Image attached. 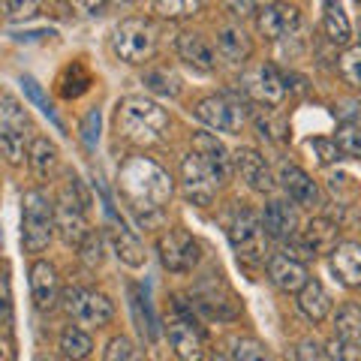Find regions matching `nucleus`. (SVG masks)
I'll return each instance as SVG.
<instances>
[{"mask_svg": "<svg viewBox=\"0 0 361 361\" xmlns=\"http://www.w3.org/2000/svg\"><path fill=\"white\" fill-rule=\"evenodd\" d=\"M27 127V111L18 106L13 94H4V109H0V130H18L25 133Z\"/></svg>", "mask_w": 361, "mask_h": 361, "instance_id": "72a5a7b5", "label": "nucleus"}, {"mask_svg": "<svg viewBox=\"0 0 361 361\" xmlns=\"http://www.w3.org/2000/svg\"><path fill=\"white\" fill-rule=\"evenodd\" d=\"M63 307L82 329H103L115 319V304L97 289H70Z\"/></svg>", "mask_w": 361, "mask_h": 361, "instance_id": "39448f33", "label": "nucleus"}, {"mask_svg": "<svg viewBox=\"0 0 361 361\" xmlns=\"http://www.w3.org/2000/svg\"><path fill=\"white\" fill-rule=\"evenodd\" d=\"M358 4H361V0H358Z\"/></svg>", "mask_w": 361, "mask_h": 361, "instance_id": "09e8293b", "label": "nucleus"}, {"mask_svg": "<svg viewBox=\"0 0 361 361\" xmlns=\"http://www.w3.org/2000/svg\"><path fill=\"white\" fill-rule=\"evenodd\" d=\"M157 49V30L151 21L145 18H127L121 21L111 33V51L123 63H145L151 61V54Z\"/></svg>", "mask_w": 361, "mask_h": 361, "instance_id": "20e7f679", "label": "nucleus"}, {"mask_svg": "<svg viewBox=\"0 0 361 361\" xmlns=\"http://www.w3.org/2000/svg\"><path fill=\"white\" fill-rule=\"evenodd\" d=\"M106 229H109L111 250H115V256L121 259V262L130 265V268H142L145 265V247H142V241L118 220H109Z\"/></svg>", "mask_w": 361, "mask_h": 361, "instance_id": "a211bd4d", "label": "nucleus"}, {"mask_svg": "<svg viewBox=\"0 0 361 361\" xmlns=\"http://www.w3.org/2000/svg\"><path fill=\"white\" fill-rule=\"evenodd\" d=\"M334 331H337V337H341L343 343L358 349L361 346V307H355V304H346V307L337 310Z\"/></svg>", "mask_w": 361, "mask_h": 361, "instance_id": "bb28decb", "label": "nucleus"}, {"mask_svg": "<svg viewBox=\"0 0 361 361\" xmlns=\"http://www.w3.org/2000/svg\"><path fill=\"white\" fill-rule=\"evenodd\" d=\"M58 148H54V142H49V139H33V145H30V166L37 169V175H51L54 169H58Z\"/></svg>", "mask_w": 361, "mask_h": 361, "instance_id": "c756f323", "label": "nucleus"}, {"mask_svg": "<svg viewBox=\"0 0 361 361\" xmlns=\"http://www.w3.org/2000/svg\"><path fill=\"white\" fill-rule=\"evenodd\" d=\"M25 90H27V94H30V99H33V103H37L42 111H45V115H49L54 123H58V127H61V121H58V115H54V109H51V103H49V99H45L42 97V90H39V85L37 82H33V78H25Z\"/></svg>", "mask_w": 361, "mask_h": 361, "instance_id": "37998d69", "label": "nucleus"}, {"mask_svg": "<svg viewBox=\"0 0 361 361\" xmlns=\"http://www.w3.org/2000/svg\"><path fill=\"white\" fill-rule=\"evenodd\" d=\"M90 349H94V341H90V334L85 329H78V325H66V329L61 331V353H63V358L85 361L90 355Z\"/></svg>", "mask_w": 361, "mask_h": 361, "instance_id": "cd10ccee", "label": "nucleus"}, {"mask_svg": "<svg viewBox=\"0 0 361 361\" xmlns=\"http://www.w3.org/2000/svg\"><path fill=\"white\" fill-rule=\"evenodd\" d=\"M145 85L160 97H178L180 94V78L172 70H166V66H157V70L145 73Z\"/></svg>", "mask_w": 361, "mask_h": 361, "instance_id": "2f4dec72", "label": "nucleus"}, {"mask_svg": "<svg viewBox=\"0 0 361 361\" xmlns=\"http://www.w3.org/2000/svg\"><path fill=\"white\" fill-rule=\"evenodd\" d=\"M241 87L250 99L265 103V106H277V103H283V97H286L283 78H280V73L271 63H262V66H256L253 73H247L241 78Z\"/></svg>", "mask_w": 361, "mask_h": 361, "instance_id": "9b49d317", "label": "nucleus"}, {"mask_svg": "<svg viewBox=\"0 0 361 361\" xmlns=\"http://www.w3.org/2000/svg\"><path fill=\"white\" fill-rule=\"evenodd\" d=\"M217 51H220L223 61L244 63L247 58H250V51H253V42L244 33V27L229 25V27H220V33H217Z\"/></svg>", "mask_w": 361, "mask_h": 361, "instance_id": "b1692460", "label": "nucleus"}, {"mask_svg": "<svg viewBox=\"0 0 361 361\" xmlns=\"http://www.w3.org/2000/svg\"><path fill=\"white\" fill-rule=\"evenodd\" d=\"M268 277H271V283L280 286L283 292H301L307 286V268L292 256H271L268 259Z\"/></svg>", "mask_w": 361, "mask_h": 361, "instance_id": "f3484780", "label": "nucleus"}, {"mask_svg": "<svg viewBox=\"0 0 361 361\" xmlns=\"http://www.w3.org/2000/svg\"><path fill=\"white\" fill-rule=\"evenodd\" d=\"M58 229H61L63 244L82 247L87 241V235H90L87 220H85V208H78V205H73V202L61 199V205H58Z\"/></svg>", "mask_w": 361, "mask_h": 361, "instance_id": "5701e85b", "label": "nucleus"}, {"mask_svg": "<svg viewBox=\"0 0 361 361\" xmlns=\"http://www.w3.org/2000/svg\"><path fill=\"white\" fill-rule=\"evenodd\" d=\"M331 271L343 286H361V244H337V250L331 253Z\"/></svg>", "mask_w": 361, "mask_h": 361, "instance_id": "4be33fe9", "label": "nucleus"}, {"mask_svg": "<svg viewBox=\"0 0 361 361\" xmlns=\"http://www.w3.org/2000/svg\"><path fill=\"white\" fill-rule=\"evenodd\" d=\"M70 4L78 9V13H85V16H97L99 9L106 6V0H70Z\"/></svg>", "mask_w": 361, "mask_h": 361, "instance_id": "a18cd8bd", "label": "nucleus"}, {"mask_svg": "<svg viewBox=\"0 0 361 361\" xmlns=\"http://www.w3.org/2000/svg\"><path fill=\"white\" fill-rule=\"evenodd\" d=\"M256 27L271 42L286 39V37H292V33L301 27V13L295 6H286V4H271L265 9H259Z\"/></svg>", "mask_w": 361, "mask_h": 361, "instance_id": "f8f14e48", "label": "nucleus"}, {"mask_svg": "<svg viewBox=\"0 0 361 361\" xmlns=\"http://www.w3.org/2000/svg\"><path fill=\"white\" fill-rule=\"evenodd\" d=\"M169 130L166 109L145 97H127L118 103V133L133 145H154Z\"/></svg>", "mask_w": 361, "mask_h": 361, "instance_id": "f03ea898", "label": "nucleus"}, {"mask_svg": "<svg viewBox=\"0 0 361 361\" xmlns=\"http://www.w3.org/2000/svg\"><path fill=\"white\" fill-rule=\"evenodd\" d=\"M106 361H145V358H142V349L130 337H111L106 346Z\"/></svg>", "mask_w": 361, "mask_h": 361, "instance_id": "e433bc0d", "label": "nucleus"}, {"mask_svg": "<svg viewBox=\"0 0 361 361\" xmlns=\"http://www.w3.org/2000/svg\"><path fill=\"white\" fill-rule=\"evenodd\" d=\"M211 361H226V358H223V355H214V358H211Z\"/></svg>", "mask_w": 361, "mask_h": 361, "instance_id": "49530a36", "label": "nucleus"}, {"mask_svg": "<svg viewBox=\"0 0 361 361\" xmlns=\"http://www.w3.org/2000/svg\"><path fill=\"white\" fill-rule=\"evenodd\" d=\"M280 187H283L289 199L301 208L319 205V187H316V180L298 166H280Z\"/></svg>", "mask_w": 361, "mask_h": 361, "instance_id": "2eb2a0df", "label": "nucleus"}, {"mask_svg": "<svg viewBox=\"0 0 361 361\" xmlns=\"http://www.w3.org/2000/svg\"><path fill=\"white\" fill-rule=\"evenodd\" d=\"M4 13L9 21L33 18L39 13V0H4Z\"/></svg>", "mask_w": 361, "mask_h": 361, "instance_id": "ea45409f", "label": "nucleus"}, {"mask_svg": "<svg viewBox=\"0 0 361 361\" xmlns=\"http://www.w3.org/2000/svg\"><path fill=\"white\" fill-rule=\"evenodd\" d=\"M178 54L199 73H211L217 66V54H214L211 42L202 33H180L178 37Z\"/></svg>", "mask_w": 361, "mask_h": 361, "instance_id": "6ab92c4d", "label": "nucleus"}, {"mask_svg": "<svg viewBox=\"0 0 361 361\" xmlns=\"http://www.w3.org/2000/svg\"><path fill=\"white\" fill-rule=\"evenodd\" d=\"M337 238H341V229H337V223H331L329 217H313L301 229V238H295V247L301 250L304 259H316V256H322V253H334L337 244H341Z\"/></svg>", "mask_w": 361, "mask_h": 361, "instance_id": "9d476101", "label": "nucleus"}, {"mask_svg": "<svg viewBox=\"0 0 361 361\" xmlns=\"http://www.w3.org/2000/svg\"><path fill=\"white\" fill-rule=\"evenodd\" d=\"M337 148H341L343 157L361 160V127L358 123H343V127L337 130Z\"/></svg>", "mask_w": 361, "mask_h": 361, "instance_id": "c9c22d12", "label": "nucleus"}, {"mask_svg": "<svg viewBox=\"0 0 361 361\" xmlns=\"http://www.w3.org/2000/svg\"><path fill=\"white\" fill-rule=\"evenodd\" d=\"M118 190L130 202L142 226H154L163 220V208L172 199L175 184L172 175L163 166H157L151 157H130L118 172Z\"/></svg>", "mask_w": 361, "mask_h": 361, "instance_id": "f257e3e1", "label": "nucleus"}, {"mask_svg": "<svg viewBox=\"0 0 361 361\" xmlns=\"http://www.w3.org/2000/svg\"><path fill=\"white\" fill-rule=\"evenodd\" d=\"M223 6L229 9L235 18H247V16H253L256 0H223Z\"/></svg>", "mask_w": 361, "mask_h": 361, "instance_id": "c03bdc74", "label": "nucleus"}, {"mask_svg": "<svg viewBox=\"0 0 361 361\" xmlns=\"http://www.w3.org/2000/svg\"><path fill=\"white\" fill-rule=\"evenodd\" d=\"M58 229V208L42 190H27L21 196V244L27 253H42Z\"/></svg>", "mask_w": 361, "mask_h": 361, "instance_id": "7ed1b4c3", "label": "nucleus"}, {"mask_svg": "<svg viewBox=\"0 0 361 361\" xmlns=\"http://www.w3.org/2000/svg\"><path fill=\"white\" fill-rule=\"evenodd\" d=\"M298 310L313 322H322L331 313V295L319 280H307V286L298 292Z\"/></svg>", "mask_w": 361, "mask_h": 361, "instance_id": "393cba45", "label": "nucleus"}, {"mask_svg": "<svg viewBox=\"0 0 361 361\" xmlns=\"http://www.w3.org/2000/svg\"><path fill=\"white\" fill-rule=\"evenodd\" d=\"M157 250H160L163 265L175 274H187L199 265V241L184 229H169L166 235H160Z\"/></svg>", "mask_w": 361, "mask_h": 361, "instance_id": "0eeeda50", "label": "nucleus"}, {"mask_svg": "<svg viewBox=\"0 0 361 361\" xmlns=\"http://www.w3.org/2000/svg\"><path fill=\"white\" fill-rule=\"evenodd\" d=\"M61 97L63 99H75V97H82L85 90L90 87V73L85 70V63L82 61H73L66 70L61 73Z\"/></svg>", "mask_w": 361, "mask_h": 361, "instance_id": "c85d7f7f", "label": "nucleus"}, {"mask_svg": "<svg viewBox=\"0 0 361 361\" xmlns=\"http://www.w3.org/2000/svg\"><path fill=\"white\" fill-rule=\"evenodd\" d=\"M169 343L180 361H202L205 358V341L193 319H172L169 322Z\"/></svg>", "mask_w": 361, "mask_h": 361, "instance_id": "ddd939ff", "label": "nucleus"}, {"mask_svg": "<svg viewBox=\"0 0 361 361\" xmlns=\"http://www.w3.org/2000/svg\"><path fill=\"white\" fill-rule=\"evenodd\" d=\"M265 223L253 211H238L229 223V238L241 262H259L265 256Z\"/></svg>", "mask_w": 361, "mask_h": 361, "instance_id": "423d86ee", "label": "nucleus"}, {"mask_svg": "<svg viewBox=\"0 0 361 361\" xmlns=\"http://www.w3.org/2000/svg\"><path fill=\"white\" fill-rule=\"evenodd\" d=\"M196 118L220 133H241L244 127V109L229 97H205L196 106Z\"/></svg>", "mask_w": 361, "mask_h": 361, "instance_id": "1a4fd4ad", "label": "nucleus"}, {"mask_svg": "<svg viewBox=\"0 0 361 361\" xmlns=\"http://www.w3.org/2000/svg\"><path fill=\"white\" fill-rule=\"evenodd\" d=\"M322 27H325V37H329L334 45H346L349 37H353V27H349V18L343 13L341 0H322Z\"/></svg>", "mask_w": 361, "mask_h": 361, "instance_id": "a878e982", "label": "nucleus"}, {"mask_svg": "<svg viewBox=\"0 0 361 361\" xmlns=\"http://www.w3.org/2000/svg\"><path fill=\"white\" fill-rule=\"evenodd\" d=\"M58 292H61V283H58V271H54V265L51 262H33L30 295H33L37 310H51L54 304H58Z\"/></svg>", "mask_w": 361, "mask_h": 361, "instance_id": "dca6fc26", "label": "nucleus"}, {"mask_svg": "<svg viewBox=\"0 0 361 361\" xmlns=\"http://www.w3.org/2000/svg\"><path fill=\"white\" fill-rule=\"evenodd\" d=\"M37 361H51V358H37Z\"/></svg>", "mask_w": 361, "mask_h": 361, "instance_id": "de8ad7c7", "label": "nucleus"}, {"mask_svg": "<svg viewBox=\"0 0 361 361\" xmlns=\"http://www.w3.org/2000/svg\"><path fill=\"white\" fill-rule=\"evenodd\" d=\"M229 346H232L229 349L232 361H271L268 346L262 341H256V337H232Z\"/></svg>", "mask_w": 361, "mask_h": 361, "instance_id": "7c9ffc66", "label": "nucleus"}, {"mask_svg": "<svg viewBox=\"0 0 361 361\" xmlns=\"http://www.w3.org/2000/svg\"><path fill=\"white\" fill-rule=\"evenodd\" d=\"M78 250H82V259L87 265H99V262H103V241H99V235H94V232L87 235V241L78 247Z\"/></svg>", "mask_w": 361, "mask_h": 361, "instance_id": "79ce46f5", "label": "nucleus"}, {"mask_svg": "<svg viewBox=\"0 0 361 361\" xmlns=\"http://www.w3.org/2000/svg\"><path fill=\"white\" fill-rule=\"evenodd\" d=\"M208 0H154V9L160 13L163 18H190L202 13Z\"/></svg>", "mask_w": 361, "mask_h": 361, "instance_id": "473e14b6", "label": "nucleus"}, {"mask_svg": "<svg viewBox=\"0 0 361 361\" xmlns=\"http://www.w3.org/2000/svg\"><path fill=\"white\" fill-rule=\"evenodd\" d=\"M0 145H4V154L13 166H21L25 160H30V151H25V133L18 130H4L0 133Z\"/></svg>", "mask_w": 361, "mask_h": 361, "instance_id": "f704fd0d", "label": "nucleus"}, {"mask_svg": "<svg viewBox=\"0 0 361 361\" xmlns=\"http://www.w3.org/2000/svg\"><path fill=\"white\" fill-rule=\"evenodd\" d=\"M180 180H184V193L193 199L196 205H208V202L214 199V193H217V187H220L217 172H214L196 151L187 154L184 163H180Z\"/></svg>", "mask_w": 361, "mask_h": 361, "instance_id": "6e6552de", "label": "nucleus"}, {"mask_svg": "<svg viewBox=\"0 0 361 361\" xmlns=\"http://www.w3.org/2000/svg\"><path fill=\"white\" fill-rule=\"evenodd\" d=\"M262 223H265V232L271 238L292 241L295 238V229H298V214H295V208H289V202H268Z\"/></svg>", "mask_w": 361, "mask_h": 361, "instance_id": "412c9836", "label": "nucleus"}, {"mask_svg": "<svg viewBox=\"0 0 361 361\" xmlns=\"http://www.w3.org/2000/svg\"><path fill=\"white\" fill-rule=\"evenodd\" d=\"M341 75H343L346 85L361 87V45H355V49H346L341 54Z\"/></svg>", "mask_w": 361, "mask_h": 361, "instance_id": "4c0bfd02", "label": "nucleus"}, {"mask_svg": "<svg viewBox=\"0 0 361 361\" xmlns=\"http://www.w3.org/2000/svg\"><path fill=\"white\" fill-rule=\"evenodd\" d=\"M193 151L214 169V172H217L220 184H226V180H229V175H232V160H229V151H226V145L217 139V135L199 133L196 139H193Z\"/></svg>", "mask_w": 361, "mask_h": 361, "instance_id": "aec40b11", "label": "nucleus"}, {"mask_svg": "<svg viewBox=\"0 0 361 361\" xmlns=\"http://www.w3.org/2000/svg\"><path fill=\"white\" fill-rule=\"evenodd\" d=\"M97 139H99V109H90L85 121H82V142L87 151L97 148Z\"/></svg>", "mask_w": 361, "mask_h": 361, "instance_id": "a19ab883", "label": "nucleus"}, {"mask_svg": "<svg viewBox=\"0 0 361 361\" xmlns=\"http://www.w3.org/2000/svg\"><path fill=\"white\" fill-rule=\"evenodd\" d=\"M235 166H238V172H241V180L250 190H256V193H271V190H274V175H271L265 157L259 151L241 148L235 154Z\"/></svg>", "mask_w": 361, "mask_h": 361, "instance_id": "4468645a", "label": "nucleus"}, {"mask_svg": "<svg viewBox=\"0 0 361 361\" xmlns=\"http://www.w3.org/2000/svg\"><path fill=\"white\" fill-rule=\"evenodd\" d=\"M307 151L316 157V163H319V166H331L337 157H341L337 142H329V139H310L307 142Z\"/></svg>", "mask_w": 361, "mask_h": 361, "instance_id": "58836bf2", "label": "nucleus"}]
</instances>
